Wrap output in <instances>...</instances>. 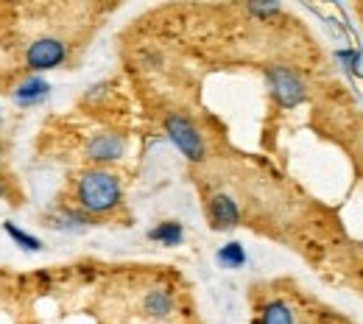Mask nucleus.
Segmentation results:
<instances>
[{"instance_id":"nucleus-1","label":"nucleus","mask_w":363,"mask_h":324,"mask_svg":"<svg viewBox=\"0 0 363 324\" xmlns=\"http://www.w3.org/2000/svg\"><path fill=\"white\" fill-rule=\"evenodd\" d=\"M123 199V190L115 174L104 171V168H92L79 174L76 179V201L79 210L87 216H104L112 213Z\"/></svg>"},{"instance_id":"nucleus-2","label":"nucleus","mask_w":363,"mask_h":324,"mask_svg":"<svg viewBox=\"0 0 363 324\" xmlns=\"http://www.w3.org/2000/svg\"><path fill=\"white\" fill-rule=\"evenodd\" d=\"M266 84H269L272 98L282 109H294V106L308 101L305 82L291 67H285V65H269L266 67Z\"/></svg>"},{"instance_id":"nucleus-3","label":"nucleus","mask_w":363,"mask_h":324,"mask_svg":"<svg viewBox=\"0 0 363 324\" xmlns=\"http://www.w3.org/2000/svg\"><path fill=\"white\" fill-rule=\"evenodd\" d=\"M165 135L171 138V143L179 148L190 162H201V160H204V140H201L199 129H196L187 118H182V115H168V118H165Z\"/></svg>"},{"instance_id":"nucleus-4","label":"nucleus","mask_w":363,"mask_h":324,"mask_svg":"<svg viewBox=\"0 0 363 324\" xmlns=\"http://www.w3.org/2000/svg\"><path fill=\"white\" fill-rule=\"evenodd\" d=\"M65 59H67V45L56 37H40L26 48V67L31 73L56 70L59 65H65Z\"/></svg>"},{"instance_id":"nucleus-5","label":"nucleus","mask_w":363,"mask_h":324,"mask_svg":"<svg viewBox=\"0 0 363 324\" xmlns=\"http://www.w3.org/2000/svg\"><path fill=\"white\" fill-rule=\"evenodd\" d=\"M87 160L95 165H106V162H118L126 154V138L118 132H98L92 135L87 148H84Z\"/></svg>"},{"instance_id":"nucleus-6","label":"nucleus","mask_w":363,"mask_h":324,"mask_svg":"<svg viewBox=\"0 0 363 324\" xmlns=\"http://www.w3.org/2000/svg\"><path fill=\"white\" fill-rule=\"evenodd\" d=\"M207 218L213 230H235L240 224V207L227 193H216L207 201Z\"/></svg>"},{"instance_id":"nucleus-7","label":"nucleus","mask_w":363,"mask_h":324,"mask_svg":"<svg viewBox=\"0 0 363 324\" xmlns=\"http://www.w3.org/2000/svg\"><path fill=\"white\" fill-rule=\"evenodd\" d=\"M48 95H50V84L40 76H31V79H26L23 84H17L11 90V101L17 106H37V104L45 101Z\"/></svg>"},{"instance_id":"nucleus-8","label":"nucleus","mask_w":363,"mask_h":324,"mask_svg":"<svg viewBox=\"0 0 363 324\" xmlns=\"http://www.w3.org/2000/svg\"><path fill=\"white\" fill-rule=\"evenodd\" d=\"M143 311H145L151 319H168V316L174 313V296H171L165 288H154V291L145 294Z\"/></svg>"},{"instance_id":"nucleus-9","label":"nucleus","mask_w":363,"mask_h":324,"mask_svg":"<svg viewBox=\"0 0 363 324\" xmlns=\"http://www.w3.org/2000/svg\"><path fill=\"white\" fill-rule=\"evenodd\" d=\"M257 324H296V322H294V311L288 308V302L272 299V302L263 305Z\"/></svg>"},{"instance_id":"nucleus-10","label":"nucleus","mask_w":363,"mask_h":324,"mask_svg":"<svg viewBox=\"0 0 363 324\" xmlns=\"http://www.w3.org/2000/svg\"><path fill=\"white\" fill-rule=\"evenodd\" d=\"M216 260H218L221 269H229V272L243 269V266H246V249H243V243H238V240L224 243V246L216 252Z\"/></svg>"},{"instance_id":"nucleus-11","label":"nucleus","mask_w":363,"mask_h":324,"mask_svg":"<svg viewBox=\"0 0 363 324\" xmlns=\"http://www.w3.org/2000/svg\"><path fill=\"white\" fill-rule=\"evenodd\" d=\"M148 238L154 243H160V246H179L184 240V230H182L179 221H162V224H157L154 230L148 232Z\"/></svg>"},{"instance_id":"nucleus-12","label":"nucleus","mask_w":363,"mask_h":324,"mask_svg":"<svg viewBox=\"0 0 363 324\" xmlns=\"http://www.w3.org/2000/svg\"><path fill=\"white\" fill-rule=\"evenodd\" d=\"M50 227H56V230H67V232H79V230L92 227V218L87 216V213H82V210H62V213H56V218H53Z\"/></svg>"},{"instance_id":"nucleus-13","label":"nucleus","mask_w":363,"mask_h":324,"mask_svg":"<svg viewBox=\"0 0 363 324\" xmlns=\"http://www.w3.org/2000/svg\"><path fill=\"white\" fill-rule=\"evenodd\" d=\"M3 232L20 246V249H26V252H40L43 249V240L40 238H34V235H28L26 230H20L17 224H11V221H6L3 224Z\"/></svg>"},{"instance_id":"nucleus-14","label":"nucleus","mask_w":363,"mask_h":324,"mask_svg":"<svg viewBox=\"0 0 363 324\" xmlns=\"http://www.w3.org/2000/svg\"><path fill=\"white\" fill-rule=\"evenodd\" d=\"M335 59L341 62V67H344V70L355 73V70H361L363 53L361 50H355V48H341V50H335Z\"/></svg>"},{"instance_id":"nucleus-15","label":"nucleus","mask_w":363,"mask_h":324,"mask_svg":"<svg viewBox=\"0 0 363 324\" xmlns=\"http://www.w3.org/2000/svg\"><path fill=\"white\" fill-rule=\"evenodd\" d=\"M249 11L257 17H272V14H279V6L277 3H249Z\"/></svg>"},{"instance_id":"nucleus-16","label":"nucleus","mask_w":363,"mask_h":324,"mask_svg":"<svg viewBox=\"0 0 363 324\" xmlns=\"http://www.w3.org/2000/svg\"><path fill=\"white\" fill-rule=\"evenodd\" d=\"M3 196H6V187L0 185V199H3Z\"/></svg>"}]
</instances>
